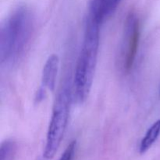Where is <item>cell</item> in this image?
<instances>
[{
    "instance_id": "1",
    "label": "cell",
    "mask_w": 160,
    "mask_h": 160,
    "mask_svg": "<svg viewBox=\"0 0 160 160\" xmlns=\"http://www.w3.org/2000/svg\"><path fill=\"white\" fill-rule=\"evenodd\" d=\"M34 17L28 7L14 9L2 23L0 29V62L11 67L20 59L31 38Z\"/></svg>"
},
{
    "instance_id": "2",
    "label": "cell",
    "mask_w": 160,
    "mask_h": 160,
    "mask_svg": "<svg viewBox=\"0 0 160 160\" xmlns=\"http://www.w3.org/2000/svg\"><path fill=\"white\" fill-rule=\"evenodd\" d=\"M100 25L87 18L84 42L73 79V94L78 103H83L87 99L92 88L98 59Z\"/></svg>"
},
{
    "instance_id": "3",
    "label": "cell",
    "mask_w": 160,
    "mask_h": 160,
    "mask_svg": "<svg viewBox=\"0 0 160 160\" xmlns=\"http://www.w3.org/2000/svg\"><path fill=\"white\" fill-rule=\"evenodd\" d=\"M71 100V84L67 81L62 84L56 95L47 131L45 146L40 160H51L60 146L68 123Z\"/></svg>"
},
{
    "instance_id": "4",
    "label": "cell",
    "mask_w": 160,
    "mask_h": 160,
    "mask_svg": "<svg viewBox=\"0 0 160 160\" xmlns=\"http://www.w3.org/2000/svg\"><path fill=\"white\" fill-rule=\"evenodd\" d=\"M140 39L139 20L134 13H130L125 22L124 34L121 47V59L123 68L130 71L133 67L138 49Z\"/></svg>"
},
{
    "instance_id": "5",
    "label": "cell",
    "mask_w": 160,
    "mask_h": 160,
    "mask_svg": "<svg viewBox=\"0 0 160 160\" xmlns=\"http://www.w3.org/2000/svg\"><path fill=\"white\" fill-rule=\"evenodd\" d=\"M121 0H89L88 18L102 24L118 7Z\"/></svg>"
},
{
    "instance_id": "6",
    "label": "cell",
    "mask_w": 160,
    "mask_h": 160,
    "mask_svg": "<svg viewBox=\"0 0 160 160\" xmlns=\"http://www.w3.org/2000/svg\"><path fill=\"white\" fill-rule=\"evenodd\" d=\"M59 64V58L56 55L53 54L48 57L42 70L41 87L44 88L46 90H54Z\"/></svg>"
},
{
    "instance_id": "7",
    "label": "cell",
    "mask_w": 160,
    "mask_h": 160,
    "mask_svg": "<svg viewBox=\"0 0 160 160\" xmlns=\"http://www.w3.org/2000/svg\"><path fill=\"white\" fill-rule=\"evenodd\" d=\"M160 135V120L155 122L147 131L146 134L141 141L139 152L141 154L146 152L157 141Z\"/></svg>"
},
{
    "instance_id": "8",
    "label": "cell",
    "mask_w": 160,
    "mask_h": 160,
    "mask_svg": "<svg viewBox=\"0 0 160 160\" xmlns=\"http://www.w3.org/2000/svg\"><path fill=\"white\" fill-rule=\"evenodd\" d=\"M16 152V144L12 140L2 142L0 148V160H12Z\"/></svg>"
},
{
    "instance_id": "9",
    "label": "cell",
    "mask_w": 160,
    "mask_h": 160,
    "mask_svg": "<svg viewBox=\"0 0 160 160\" xmlns=\"http://www.w3.org/2000/svg\"><path fill=\"white\" fill-rule=\"evenodd\" d=\"M76 141H72L67 148L65 149L64 152L62 153L61 157L59 158V160H73V156H74L75 151H76Z\"/></svg>"
}]
</instances>
